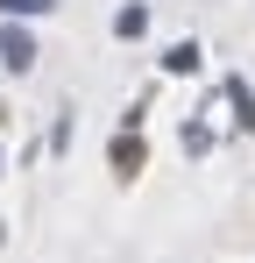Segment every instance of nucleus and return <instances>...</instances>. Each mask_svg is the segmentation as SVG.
<instances>
[{
    "label": "nucleus",
    "mask_w": 255,
    "mask_h": 263,
    "mask_svg": "<svg viewBox=\"0 0 255 263\" xmlns=\"http://www.w3.org/2000/svg\"><path fill=\"white\" fill-rule=\"evenodd\" d=\"M50 7H57V0H0L7 22H22V14H50Z\"/></svg>",
    "instance_id": "nucleus-6"
},
{
    "label": "nucleus",
    "mask_w": 255,
    "mask_h": 263,
    "mask_svg": "<svg viewBox=\"0 0 255 263\" xmlns=\"http://www.w3.org/2000/svg\"><path fill=\"white\" fill-rule=\"evenodd\" d=\"M0 64H7V71H29V64H36V36H29V29H0Z\"/></svg>",
    "instance_id": "nucleus-1"
},
{
    "label": "nucleus",
    "mask_w": 255,
    "mask_h": 263,
    "mask_svg": "<svg viewBox=\"0 0 255 263\" xmlns=\"http://www.w3.org/2000/svg\"><path fill=\"white\" fill-rule=\"evenodd\" d=\"M0 164H7V157H0Z\"/></svg>",
    "instance_id": "nucleus-9"
},
{
    "label": "nucleus",
    "mask_w": 255,
    "mask_h": 263,
    "mask_svg": "<svg viewBox=\"0 0 255 263\" xmlns=\"http://www.w3.org/2000/svg\"><path fill=\"white\" fill-rule=\"evenodd\" d=\"M213 149V128H199V121H192V128H184V157H206Z\"/></svg>",
    "instance_id": "nucleus-7"
},
{
    "label": "nucleus",
    "mask_w": 255,
    "mask_h": 263,
    "mask_svg": "<svg viewBox=\"0 0 255 263\" xmlns=\"http://www.w3.org/2000/svg\"><path fill=\"white\" fill-rule=\"evenodd\" d=\"M0 242H7V220H0Z\"/></svg>",
    "instance_id": "nucleus-8"
},
{
    "label": "nucleus",
    "mask_w": 255,
    "mask_h": 263,
    "mask_svg": "<svg viewBox=\"0 0 255 263\" xmlns=\"http://www.w3.org/2000/svg\"><path fill=\"white\" fill-rule=\"evenodd\" d=\"M199 64H206V50L192 43V36H177V43L163 50V71H170V79H192V71H199Z\"/></svg>",
    "instance_id": "nucleus-2"
},
{
    "label": "nucleus",
    "mask_w": 255,
    "mask_h": 263,
    "mask_svg": "<svg viewBox=\"0 0 255 263\" xmlns=\"http://www.w3.org/2000/svg\"><path fill=\"white\" fill-rule=\"evenodd\" d=\"M107 157H114V171H121V178H135L142 164H149V149H142V135H114V149H107Z\"/></svg>",
    "instance_id": "nucleus-3"
},
{
    "label": "nucleus",
    "mask_w": 255,
    "mask_h": 263,
    "mask_svg": "<svg viewBox=\"0 0 255 263\" xmlns=\"http://www.w3.org/2000/svg\"><path fill=\"white\" fill-rule=\"evenodd\" d=\"M227 107H234V128L255 135V92H248V79H227Z\"/></svg>",
    "instance_id": "nucleus-4"
},
{
    "label": "nucleus",
    "mask_w": 255,
    "mask_h": 263,
    "mask_svg": "<svg viewBox=\"0 0 255 263\" xmlns=\"http://www.w3.org/2000/svg\"><path fill=\"white\" fill-rule=\"evenodd\" d=\"M114 36H121V43H135V36H149V7H142V0H128L121 14H114Z\"/></svg>",
    "instance_id": "nucleus-5"
}]
</instances>
